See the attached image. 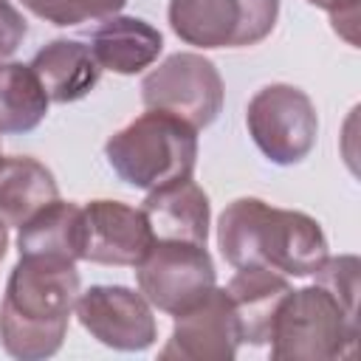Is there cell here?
Returning a JSON list of instances; mask_svg holds the SVG:
<instances>
[{"instance_id": "1", "label": "cell", "mask_w": 361, "mask_h": 361, "mask_svg": "<svg viewBox=\"0 0 361 361\" xmlns=\"http://www.w3.org/2000/svg\"><path fill=\"white\" fill-rule=\"evenodd\" d=\"M217 248L231 268H268L282 276H313L330 254L316 217L259 197H237L220 212Z\"/></svg>"}, {"instance_id": "2", "label": "cell", "mask_w": 361, "mask_h": 361, "mask_svg": "<svg viewBox=\"0 0 361 361\" xmlns=\"http://www.w3.org/2000/svg\"><path fill=\"white\" fill-rule=\"evenodd\" d=\"M79 296L76 262L20 257L0 302V344L11 358L45 361L59 353Z\"/></svg>"}, {"instance_id": "3", "label": "cell", "mask_w": 361, "mask_h": 361, "mask_svg": "<svg viewBox=\"0 0 361 361\" xmlns=\"http://www.w3.org/2000/svg\"><path fill=\"white\" fill-rule=\"evenodd\" d=\"M104 158L118 180L149 192L192 178L197 164V130L172 113L147 110L107 138Z\"/></svg>"}, {"instance_id": "4", "label": "cell", "mask_w": 361, "mask_h": 361, "mask_svg": "<svg viewBox=\"0 0 361 361\" xmlns=\"http://www.w3.org/2000/svg\"><path fill=\"white\" fill-rule=\"evenodd\" d=\"M358 316L327 288H290L271 324V358L276 361H333L355 353Z\"/></svg>"}, {"instance_id": "5", "label": "cell", "mask_w": 361, "mask_h": 361, "mask_svg": "<svg viewBox=\"0 0 361 361\" xmlns=\"http://www.w3.org/2000/svg\"><path fill=\"white\" fill-rule=\"evenodd\" d=\"M169 28L186 45L251 48L276 28L279 0H169Z\"/></svg>"}, {"instance_id": "6", "label": "cell", "mask_w": 361, "mask_h": 361, "mask_svg": "<svg viewBox=\"0 0 361 361\" xmlns=\"http://www.w3.org/2000/svg\"><path fill=\"white\" fill-rule=\"evenodd\" d=\"M245 127L257 149L276 166L299 164L319 135V116L310 96L285 82L259 87L245 107Z\"/></svg>"}, {"instance_id": "7", "label": "cell", "mask_w": 361, "mask_h": 361, "mask_svg": "<svg viewBox=\"0 0 361 361\" xmlns=\"http://www.w3.org/2000/svg\"><path fill=\"white\" fill-rule=\"evenodd\" d=\"M223 79L212 59L195 51L169 54L141 79V102L147 110H164L195 130L209 127L223 110Z\"/></svg>"}, {"instance_id": "8", "label": "cell", "mask_w": 361, "mask_h": 361, "mask_svg": "<svg viewBox=\"0 0 361 361\" xmlns=\"http://www.w3.org/2000/svg\"><path fill=\"white\" fill-rule=\"evenodd\" d=\"M138 293L161 313L178 316L197 305L214 285L217 271L206 245L180 240H152L135 265Z\"/></svg>"}, {"instance_id": "9", "label": "cell", "mask_w": 361, "mask_h": 361, "mask_svg": "<svg viewBox=\"0 0 361 361\" xmlns=\"http://www.w3.org/2000/svg\"><path fill=\"white\" fill-rule=\"evenodd\" d=\"M73 313L79 324L110 350L141 353L158 338L152 305L124 285H90L79 290Z\"/></svg>"}, {"instance_id": "10", "label": "cell", "mask_w": 361, "mask_h": 361, "mask_svg": "<svg viewBox=\"0 0 361 361\" xmlns=\"http://www.w3.org/2000/svg\"><path fill=\"white\" fill-rule=\"evenodd\" d=\"M172 319L175 327L158 353L164 361H231L243 344L226 288L214 285L197 305Z\"/></svg>"}, {"instance_id": "11", "label": "cell", "mask_w": 361, "mask_h": 361, "mask_svg": "<svg viewBox=\"0 0 361 361\" xmlns=\"http://www.w3.org/2000/svg\"><path fill=\"white\" fill-rule=\"evenodd\" d=\"M149 245L152 231L141 209L107 197L82 206V259L135 268Z\"/></svg>"}, {"instance_id": "12", "label": "cell", "mask_w": 361, "mask_h": 361, "mask_svg": "<svg viewBox=\"0 0 361 361\" xmlns=\"http://www.w3.org/2000/svg\"><path fill=\"white\" fill-rule=\"evenodd\" d=\"M141 212L149 223L152 240H180L197 245H206L209 240V195L192 178L149 189Z\"/></svg>"}, {"instance_id": "13", "label": "cell", "mask_w": 361, "mask_h": 361, "mask_svg": "<svg viewBox=\"0 0 361 361\" xmlns=\"http://www.w3.org/2000/svg\"><path fill=\"white\" fill-rule=\"evenodd\" d=\"M161 51H164L161 31L141 17H124V14L104 17V23L90 37V54L96 56L99 68L121 76H135L152 68Z\"/></svg>"}, {"instance_id": "14", "label": "cell", "mask_w": 361, "mask_h": 361, "mask_svg": "<svg viewBox=\"0 0 361 361\" xmlns=\"http://www.w3.org/2000/svg\"><path fill=\"white\" fill-rule=\"evenodd\" d=\"M288 290H290L288 276H282L276 271L237 268V274L226 285V293H228L231 307L237 313L243 344H254V347L268 344L276 307Z\"/></svg>"}, {"instance_id": "15", "label": "cell", "mask_w": 361, "mask_h": 361, "mask_svg": "<svg viewBox=\"0 0 361 361\" xmlns=\"http://www.w3.org/2000/svg\"><path fill=\"white\" fill-rule=\"evenodd\" d=\"M31 71L37 73L48 99L56 104L85 99L102 76L90 45H82L76 39H54L39 48L31 59Z\"/></svg>"}, {"instance_id": "16", "label": "cell", "mask_w": 361, "mask_h": 361, "mask_svg": "<svg viewBox=\"0 0 361 361\" xmlns=\"http://www.w3.org/2000/svg\"><path fill=\"white\" fill-rule=\"evenodd\" d=\"M56 197V178L42 161L31 155H11L0 161V217L6 226L20 228Z\"/></svg>"}, {"instance_id": "17", "label": "cell", "mask_w": 361, "mask_h": 361, "mask_svg": "<svg viewBox=\"0 0 361 361\" xmlns=\"http://www.w3.org/2000/svg\"><path fill=\"white\" fill-rule=\"evenodd\" d=\"M20 257H54L79 262L82 259V206L54 200L28 217L17 234Z\"/></svg>"}, {"instance_id": "18", "label": "cell", "mask_w": 361, "mask_h": 361, "mask_svg": "<svg viewBox=\"0 0 361 361\" xmlns=\"http://www.w3.org/2000/svg\"><path fill=\"white\" fill-rule=\"evenodd\" d=\"M48 93L31 65L0 62V133H31L48 116Z\"/></svg>"}, {"instance_id": "19", "label": "cell", "mask_w": 361, "mask_h": 361, "mask_svg": "<svg viewBox=\"0 0 361 361\" xmlns=\"http://www.w3.org/2000/svg\"><path fill=\"white\" fill-rule=\"evenodd\" d=\"M20 3L39 20L68 28V25H82L90 20L113 17L124 8L127 0H20Z\"/></svg>"}, {"instance_id": "20", "label": "cell", "mask_w": 361, "mask_h": 361, "mask_svg": "<svg viewBox=\"0 0 361 361\" xmlns=\"http://www.w3.org/2000/svg\"><path fill=\"white\" fill-rule=\"evenodd\" d=\"M358 257L353 254H338V257H330L319 265V271L313 274L316 276V285L327 288L350 313H355V299H358Z\"/></svg>"}, {"instance_id": "21", "label": "cell", "mask_w": 361, "mask_h": 361, "mask_svg": "<svg viewBox=\"0 0 361 361\" xmlns=\"http://www.w3.org/2000/svg\"><path fill=\"white\" fill-rule=\"evenodd\" d=\"M316 8H324L330 14V23L336 28V34H341L350 45L358 42V0H307Z\"/></svg>"}, {"instance_id": "22", "label": "cell", "mask_w": 361, "mask_h": 361, "mask_svg": "<svg viewBox=\"0 0 361 361\" xmlns=\"http://www.w3.org/2000/svg\"><path fill=\"white\" fill-rule=\"evenodd\" d=\"M25 17L11 6V0H0V62L8 59L25 39Z\"/></svg>"}, {"instance_id": "23", "label": "cell", "mask_w": 361, "mask_h": 361, "mask_svg": "<svg viewBox=\"0 0 361 361\" xmlns=\"http://www.w3.org/2000/svg\"><path fill=\"white\" fill-rule=\"evenodd\" d=\"M6 251H8V226H6V220L0 217V262H3Z\"/></svg>"}, {"instance_id": "24", "label": "cell", "mask_w": 361, "mask_h": 361, "mask_svg": "<svg viewBox=\"0 0 361 361\" xmlns=\"http://www.w3.org/2000/svg\"><path fill=\"white\" fill-rule=\"evenodd\" d=\"M0 161H3V155H0Z\"/></svg>"}]
</instances>
